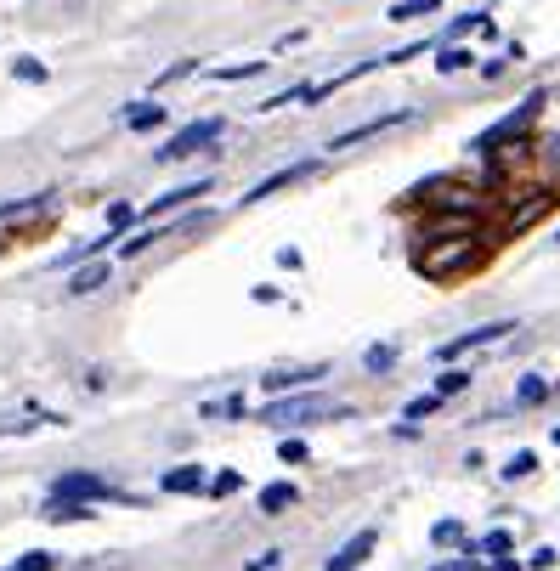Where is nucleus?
<instances>
[{
	"label": "nucleus",
	"mask_w": 560,
	"mask_h": 571,
	"mask_svg": "<svg viewBox=\"0 0 560 571\" xmlns=\"http://www.w3.org/2000/svg\"><path fill=\"white\" fill-rule=\"evenodd\" d=\"M351 408L334 396H277L272 408L261 413L266 425H312V419H346Z\"/></svg>",
	"instance_id": "1"
},
{
	"label": "nucleus",
	"mask_w": 560,
	"mask_h": 571,
	"mask_svg": "<svg viewBox=\"0 0 560 571\" xmlns=\"http://www.w3.org/2000/svg\"><path fill=\"white\" fill-rule=\"evenodd\" d=\"M215 136H221V119H192L187 131H176L164 147H159V159L170 164V159H187V153H199V147H210Z\"/></svg>",
	"instance_id": "2"
},
{
	"label": "nucleus",
	"mask_w": 560,
	"mask_h": 571,
	"mask_svg": "<svg viewBox=\"0 0 560 571\" xmlns=\"http://www.w3.org/2000/svg\"><path fill=\"white\" fill-rule=\"evenodd\" d=\"M374 543H379V532H369V526H362V532H351V538L329 555V571H357L362 560L374 555Z\"/></svg>",
	"instance_id": "3"
},
{
	"label": "nucleus",
	"mask_w": 560,
	"mask_h": 571,
	"mask_svg": "<svg viewBox=\"0 0 560 571\" xmlns=\"http://www.w3.org/2000/svg\"><path fill=\"white\" fill-rule=\"evenodd\" d=\"M107 493H114V486H107L102 475H62L57 486H51V498H74V503H91V498H107Z\"/></svg>",
	"instance_id": "4"
},
{
	"label": "nucleus",
	"mask_w": 560,
	"mask_h": 571,
	"mask_svg": "<svg viewBox=\"0 0 560 571\" xmlns=\"http://www.w3.org/2000/svg\"><path fill=\"white\" fill-rule=\"evenodd\" d=\"M504 334H515V323H487V328H470L464 340L442 345V356H447V363H453V356H464V351H481V345H492V340H504Z\"/></svg>",
	"instance_id": "5"
},
{
	"label": "nucleus",
	"mask_w": 560,
	"mask_h": 571,
	"mask_svg": "<svg viewBox=\"0 0 560 571\" xmlns=\"http://www.w3.org/2000/svg\"><path fill=\"white\" fill-rule=\"evenodd\" d=\"M159 486L182 498V493H204V486H210V475L199 470V464H176V470H164V481H159Z\"/></svg>",
	"instance_id": "6"
},
{
	"label": "nucleus",
	"mask_w": 560,
	"mask_h": 571,
	"mask_svg": "<svg viewBox=\"0 0 560 571\" xmlns=\"http://www.w3.org/2000/svg\"><path fill=\"white\" fill-rule=\"evenodd\" d=\"M300 176H312V159H306V164H289V170H272L261 187H249V198H244V204H261V198H272V193H284V187L300 181Z\"/></svg>",
	"instance_id": "7"
},
{
	"label": "nucleus",
	"mask_w": 560,
	"mask_h": 571,
	"mask_svg": "<svg viewBox=\"0 0 560 571\" xmlns=\"http://www.w3.org/2000/svg\"><path fill=\"white\" fill-rule=\"evenodd\" d=\"M312 379H322V368H317V363H312V368H272V373H266V391H277V396H284V391L312 385Z\"/></svg>",
	"instance_id": "8"
},
{
	"label": "nucleus",
	"mask_w": 560,
	"mask_h": 571,
	"mask_svg": "<svg viewBox=\"0 0 560 571\" xmlns=\"http://www.w3.org/2000/svg\"><path fill=\"white\" fill-rule=\"evenodd\" d=\"M407 114H385V119H369V124H357V131H346V136H334L329 142V153H340V147H351V142H369V136H379V131H391V124H402Z\"/></svg>",
	"instance_id": "9"
},
{
	"label": "nucleus",
	"mask_w": 560,
	"mask_h": 571,
	"mask_svg": "<svg viewBox=\"0 0 560 571\" xmlns=\"http://www.w3.org/2000/svg\"><path fill=\"white\" fill-rule=\"evenodd\" d=\"M210 193V181L199 176V181H187V187H176V193H164L159 204H154V216H170V209H182V204H192V198H204Z\"/></svg>",
	"instance_id": "10"
},
{
	"label": "nucleus",
	"mask_w": 560,
	"mask_h": 571,
	"mask_svg": "<svg viewBox=\"0 0 560 571\" xmlns=\"http://www.w3.org/2000/svg\"><path fill=\"white\" fill-rule=\"evenodd\" d=\"M102 283H107V261H91V266H79L69 278V294H97Z\"/></svg>",
	"instance_id": "11"
},
{
	"label": "nucleus",
	"mask_w": 560,
	"mask_h": 571,
	"mask_svg": "<svg viewBox=\"0 0 560 571\" xmlns=\"http://www.w3.org/2000/svg\"><path fill=\"white\" fill-rule=\"evenodd\" d=\"M125 124H131V131H154V124H164V108H154V102H131V108H125Z\"/></svg>",
	"instance_id": "12"
},
{
	"label": "nucleus",
	"mask_w": 560,
	"mask_h": 571,
	"mask_svg": "<svg viewBox=\"0 0 560 571\" xmlns=\"http://www.w3.org/2000/svg\"><path fill=\"white\" fill-rule=\"evenodd\" d=\"M289 503H294V486L289 481H272L266 493H261V515H284Z\"/></svg>",
	"instance_id": "13"
},
{
	"label": "nucleus",
	"mask_w": 560,
	"mask_h": 571,
	"mask_svg": "<svg viewBox=\"0 0 560 571\" xmlns=\"http://www.w3.org/2000/svg\"><path fill=\"white\" fill-rule=\"evenodd\" d=\"M430 12H442V0H397L391 23H414V17H430Z\"/></svg>",
	"instance_id": "14"
},
{
	"label": "nucleus",
	"mask_w": 560,
	"mask_h": 571,
	"mask_svg": "<svg viewBox=\"0 0 560 571\" xmlns=\"http://www.w3.org/2000/svg\"><path fill=\"white\" fill-rule=\"evenodd\" d=\"M46 520H91V503H74V498H51V503H46Z\"/></svg>",
	"instance_id": "15"
},
{
	"label": "nucleus",
	"mask_w": 560,
	"mask_h": 571,
	"mask_svg": "<svg viewBox=\"0 0 560 571\" xmlns=\"http://www.w3.org/2000/svg\"><path fill=\"white\" fill-rule=\"evenodd\" d=\"M46 209V193L40 198H17V204H0V221H23V216H40Z\"/></svg>",
	"instance_id": "16"
},
{
	"label": "nucleus",
	"mask_w": 560,
	"mask_h": 571,
	"mask_svg": "<svg viewBox=\"0 0 560 571\" xmlns=\"http://www.w3.org/2000/svg\"><path fill=\"white\" fill-rule=\"evenodd\" d=\"M464 385H470V373H464V368H447V373L436 379V396H459Z\"/></svg>",
	"instance_id": "17"
},
{
	"label": "nucleus",
	"mask_w": 560,
	"mask_h": 571,
	"mask_svg": "<svg viewBox=\"0 0 560 571\" xmlns=\"http://www.w3.org/2000/svg\"><path fill=\"white\" fill-rule=\"evenodd\" d=\"M51 566H57V560L46 555V548H34V555H17V560H12V571H51Z\"/></svg>",
	"instance_id": "18"
},
{
	"label": "nucleus",
	"mask_w": 560,
	"mask_h": 571,
	"mask_svg": "<svg viewBox=\"0 0 560 571\" xmlns=\"http://www.w3.org/2000/svg\"><path fill=\"white\" fill-rule=\"evenodd\" d=\"M544 396H549V385H544V379H527V385L515 391V401H521V408H537Z\"/></svg>",
	"instance_id": "19"
},
{
	"label": "nucleus",
	"mask_w": 560,
	"mask_h": 571,
	"mask_svg": "<svg viewBox=\"0 0 560 571\" xmlns=\"http://www.w3.org/2000/svg\"><path fill=\"white\" fill-rule=\"evenodd\" d=\"M470 62H476V57H470V51H459V46H447V51H442V62H436V69H442V74H453V69H470Z\"/></svg>",
	"instance_id": "20"
},
{
	"label": "nucleus",
	"mask_w": 560,
	"mask_h": 571,
	"mask_svg": "<svg viewBox=\"0 0 560 571\" xmlns=\"http://www.w3.org/2000/svg\"><path fill=\"white\" fill-rule=\"evenodd\" d=\"M362 363H369L374 373H385V368H391V363H397V345H374L369 356H362Z\"/></svg>",
	"instance_id": "21"
},
{
	"label": "nucleus",
	"mask_w": 560,
	"mask_h": 571,
	"mask_svg": "<svg viewBox=\"0 0 560 571\" xmlns=\"http://www.w3.org/2000/svg\"><path fill=\"white\" fill-rule=\"evenodd\" d=\"M266 62H244V69H215V79H255Z\"/></svg>",
	"instance_id": "22"
},
{
	"label": "nucleus",
	"mask_w": 560,
	"mask_h": 571,
	"mask_svg": "<svg viewBox=\"0 0 560 571\" xmlns=\"http://www.w3.org/2000/svg\"><path fill=\"white\" fill-rule=\"evenodd\" d=\"M430 538H436V543H464V526H459V520H442Z\"/></svg>",
	"instance_id": "23"
},
{
	"label": "nucleus",
	"mask_w": 560,
	"mask_h": 571,
	"mask_svg": "<svg viewBox=\"0 0 560 571\" xmlns=\"http://www.w3.org/2000/svg\"><path fill=\"white\" fill-rule=\"evenodd\" d=\"M532 470H537V458H532V453H515V458H509V470H504V475L515 481V475H532Z\"/></svg>",
	"instance_id": "24"
},
{
	"label": "nucleus",
	"mask_w": 560,
	"mask_h": 571,
	"mask_svg": "<svg viewBox=\"0 0 560 571\" xmlns=\"http://www.w3.org/2000/svg\"><path fill=\"white\" fill-rule=\"evenodd\" d=\"M481 548H487V555H509V532H504V526H499V532H487Z\"/></svg>",
	"instance_id": "25"
},
{
	"label": "nucleus",
	"mask_w": 560,
	"mask_h": 571,
	"mask_svg": "<svg viewBox=\"0 0 560 571\" xmlns=\"http://www.w3.org/2000/svg\"><path fill=\"white\" fill-rule=\"evenodd\" d=\"M17 79H46V62H34V57H17Z\"/></svg>",
	"instance_id": "26"
},
{
	"label": "nucleus",
	"mask_w": 560,
	"mask_h": 571,
	"mask_svg": "<svg viewBox=\"0 0 560 571\" xmlns=\"http://www.w3.org/2000/svg\"><path fill=\"white\" fill-rule=\"evenodd\" d=\"M210 493H215V498H227V493H238V475H232V470H221V475H215V481H210Z\"/></svg>",
	"instance_id": "27"
},
{
	"label": "nucleus",
	"mask_w": 560,
	"mask_h": 571,
	"mask_svg": "<svg viewBox=\"0 0 560 571\" xmlns=\"http://www.w3.org/2000/svg\"><path fill=\"white\" fill-rule=\"evenodd\" d=\"M436 401H442V396H414V401H407V419H425V413H436Z\"/></svg>",
	"instance_id": "28"
},
{
	"label": "nucleus",
	"mask_w": 560,
	"mask_h": 571,
	"mask_svg": "<svg viewBox=\"0 0 560 571\" xmlns=\"http://www.w3.org/2000/svg\"><path fill=\"white\" fill-rule=\"evenodd\" d=\"M277 458H284V464H306V441H284Z\"/></svg>",
	"instance_id": "29"
},
{
	"label": "nucleus",
	"mask_w": 560,
	"mask_h": 571,
	"mask_svg": "<svg viewBox=\"0 0 560 571\" xmlns=\"http://www.w3.org/2000/svg\"><path fill=\"white\" fill-rule=\"evenodd\" d=\"M119 226H131V204H114V209H107V232H119Z\"/></svg>",
	"instance_id": "30"
},
{
	"label": "nucleus",
	"mask_w": 560,
	"mask_h": 571,
	"mask_svg": "<svg viewBox=\"0 0 560 571\" xmlns=\"http://www.w3.org/2000/svg\"><path fill=\"white\" fill-rule=\"evenodd\" d=\"M187 74H192V62H176V69L159 74V86H176V79H187Z\"/></svg>",
	"instance_id": "31"
},
{
	"label": "nucleus",
	"mask_w": 560,
	"mask_h": 571,
	"mask_svg": "<svg viewBox=\"0 0 560 571\" xmlns=\"http://www.w3.org/2000/svg\"><path fill=\"white\" fill-rule=\"evenodd\" d=\"M442 571H476V560H447Z\"/></svg>",
	"instance_id": "32"
},
{
	"label": "nucleus",
	"mask_w": 560,
	"mask_h": 571,
	"mask_svg": "<svg viewBox=\"0 0 560 571\" xmlns=\"http://www.w3.org/2000/svg\"><path fill=\"white\" fill-rule=\"evenodd\" d=\"M492 571H521V566H515L509 555H499V566H492Z\"/></svg>",
	"instance_id": "33"
},
{
	"label": "nucleus",
	"mask_w": 560,
	"mask_h": 571,
	"mask_svg": "<svg viewBox=\"0 0 560 571\" xmlns=\"http://www.w3.org/2000/svg\"><path fill=\"white\" fill-rule=\"evenodd\" d=\"M555 441H560V425H555Z\"/></svg>",
	"instance_id": "34"
}]
</instances>
